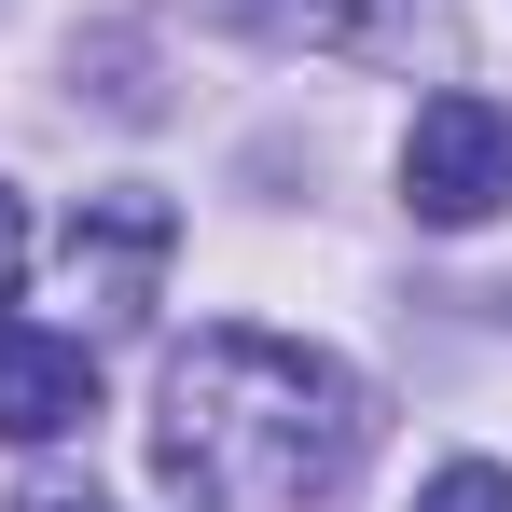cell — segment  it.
Instances as JSON below:
<instances>
[{"mask_svg":"<svg viewBox=\"0 0 512 512\" xmlns=\"http://www.w3.org/2000/svg\"><path fill=\"white\" fill-rule=\"evenodd\" d=\"M167 263H180V208L153 180H111V194L70 208V236H56V291L84 305L97 333H139L153 291H167Z\"/></svg>","mask_w":512,"mask_h":512,"instance_id":"cell-2","label":"cell"},{"mask_svg":"<svg viewBox=\"0 0 512 512\" xmlns=\"http://www.w3.org/2000/svg\"><path fill=\"white\" fill-rule=\"evenodd\" d=\"M416 512H512V471H499V457H457V471L416 485Z\"/></svg>","mask_w":512,"mask_h":512,"instance_id":"cell-6","label":"cell"},{"mask_svg":"<svg viewBox=\"0 0 512 512\" xmlns=\"http://www.w3.org/2000/svg\"><path fill=\"white\" fill-rule=\"evenodd\" d=\"M14 512H97V499H84V485H42V499H14Z\"/></svg>","mask_w":512,"mask_h":512,"instance_id":"cell-7","label":"cell"},{"mask_svg":"<svg viewBox=\"0 0 512 512\" xmlns=\"http://www.w3.org/2000/svg\"><path fill=\"white\" fill-rule=\"evenodd\" d=\"M84 416H97L84 333H28V319H0V443H70Z\"/></svg>","mask_w":512,"mask_h":512,"instance_id":"cell-4","label":"cell"},{"mask_svg":"<svg viewBox=\"0 0 512 512\" xmlns=\"http://www.w3.org/2000/svg\"><path fill=\"white\" fill-rule=\"evenodd\" d=\"M222 14L263 28V42H291V56H346V70L416 56V0H222Z\"/></svg>","mask_w":512,"mask_h":512,"instance_id":"cell-5","label":"cell"},{"mask_svg":"<svg viewBox=\"0 0 512 512\" xmlns=\"http://www.w3.org/2000/svg\"><path fill=\"white\" fill-rule=\"evenodd\" d=\"M402 208L443 222V236H471L485 208H512V111L499 97H429L416 125H402Z\"/></svg>","mask_w":512,"mask_h":512,"instance_id":"cell-3","label":"cell"},{"mask_svg":"<svg viewBox=\"0 0 512 512\" xmlns=\"http://www.w3.org/2000/svg\"><path fill=\"white\" fill-rule=\"evenodd\" d=\"M0 277H14V194H0Z\"/></svg>","mask_w":512,"mask_h":512,"instance_id":"cell-8","label":"cell"},{"mask_svg":"<svg viewBox=\"0 0 512 512\" xmlns=\"http://www.w3.org/2000/svg\"><path fill=\"white\" fill-rule=\"evenodd\" d=\"M360 374L291 333H194L153 388V485L180 512H333V485L360 471Z\"/></svg>","mask_w":512,"mask_h":512,"instance_id":"cell-1","label":"cell"}]
</instances>
